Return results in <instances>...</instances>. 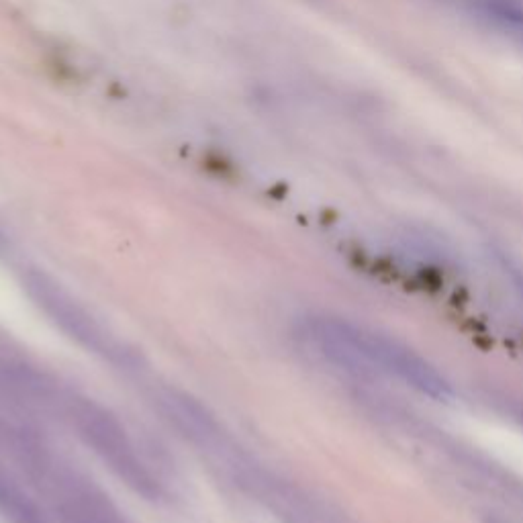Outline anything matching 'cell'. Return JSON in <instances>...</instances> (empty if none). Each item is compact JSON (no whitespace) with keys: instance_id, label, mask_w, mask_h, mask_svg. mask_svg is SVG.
<instances>
[{"instance_id":"3","label":"cell","mask_w":523,"mask_h":523,"mask_svg":"<svg viewBox=\"0 0 523 523\" xmlns=\"http://www.w3.org/2000/svg\"><path fill=\"white\" fill-rule=\"evenodd\" d=\"M25 289L35 305L86 352L127 370L139 364V358L133 354V350L115 334H111L97 317L82 303H78L76 297L52 276L31 272L25 278Z\"/></svg>"},{"instance_id":"1","label":"cell","mask_w":523,"mask_h":523,"mask_svg":"<svg viewBox=\"0 0 523 523\" xmlns=\"http://www.w3.org/2000/svg\"><path fill=\"white\" fill-rule=\"evenodd\" d=\"M307 334L331 362L346 368H374L387 372L401 378L405 385L417 389L419 393L438 401L452 397V389L444 376L432 364H427L421 356L395 340L327 317L311 319Z\"/></svg>"},{"instance_id":"2","label":"cell","mask_w":523,"mask_h":523,"mask_svg":"<svg viewBox=\"0 0 523 523\" xmlns=\"http://www.w3.org/2000/svg\"><path fill=\"white\" fill-rule=\"evenodd\" d=\"M66 415L78 438L111 468L117 479L150 501L160 497L158 481L115 415L99 403L82 397L68 399Z\"/></svg>"}]
</instances>
